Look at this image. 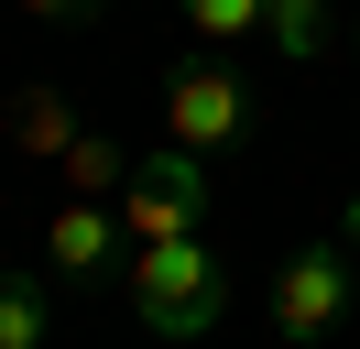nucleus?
Returning <instances> with one entry per match:
<instances>
[{
	"label": "nucleus",
	"instance_id": "7ed1b4c3",
	"mask_svg": "<svg viewBox=\"0 0 360 349\" xmlns=\"http://www.w3.org/2000/svg\"><path fill=\"white\" fill-rule=\"evenodd\" d=\"M349 295H360L349 240H295V251L273 262V327H284V338H338V327H349Z\"/></svg>",
	"mask_w": 360,
	"mask_h": 349
},
{
	"label": "nucleus",
	"instance_id": "423d86ee",
	"mask_svg": "<svg viewBox=\"0 0 360 349\" xmlns=\"http://www.w3.org/2000/svg\"><path fill=\"white\" fill-rule=\"evenodd\" d=\"M0 142H11V153H33V164H66V153L88 142V120H77V99H66V87H44V77H33V87H11V99H0Z\"/></svg>",
	"mask_w": 360,
	"mask_h": 349
},
{
	"label": "nucleus",
	"instance_id": "6e6552de",
	"mask_svg": "<svg viewBox=\"0 0 360 349\" xmlns=\"http://www.w3.org/2000/svg\"><path fill=\"white\" fill-rule=\"evenodd\" d=\"M55 186H66V196H120V186H131V153H120L110 131H88V142L55 164Z\"/></svg>",
	"mask_w": 360,
	"mask_h": 349
},
{
	"label": "nucleus",
	"instance_id": "0eeeda50",
	"mask_svg": "<svg viewBox=\"0 0 360 349\" xmlns=\"http://www.w3.org/2000/svg\"><path fill=\"white\" fill-rule=\"evenodd\" d=\"M55 338V295L33 273H0V349H44Z\"/></svg>",
	"mask_w": 360,
	"mask_h": 349
},
{
	"label": "nucleus",
	"instance_id": "20e7f679",
	"mask_svg": "<svg viewBox=\"0 0 360 349\" xmlns=\"http://www.w3.org/2000/svg\"><path fill=\"white\" fill-rule=\"evenodd\" d=\"M251 131V87L229 77L219 55H197V65H175L164 77V142H186V153H229Z\"/></svg>",
	"mask_w": 360,
	"mask_h": 349
},
{
	"label": "nucleus",
	"instance_id": "f8f14e48",
	"mask_svg": "<svg viewBox=\"0 0 360 349\" xmlns=\"http://www.w3.org/2000/svg\"><path fill=\"white\" fill-rule=\"evenodd\" d=\"M349 55H360V11H349Z\"/></svg>",
	"mask_w": 360,
	"mask_h": 349
},
{
	"label": "nucleus",
	"instance_id": "1a4fd4ad",
	"mask_svg": "<svg viewBox=\"0 0 360 349\" xmlns=\"http://www.w3.org/2000/svg\"><path fill=\"white\" fill-rule=\"evenodd\" d=\"M175 11H186V33L219 55V44H251V33H262V22H273V0H175Z\"/></svg>",
	"mask_w": 360,
	"mask_h": 349
},
{
	"label": "nucleus",
	"instance_id": "9d476101",
	"mask_svg": "<svg viewBox=\"0 0 360 349\" xmlns=\"http://www.w3.org/2000/svg\"><path fill=\"white\" fill-rule=\"evenodd\" d=\"M22 11H33V22H55V33H77V22H98L110 0H22Z\"/></svg>",
	"mask_w": 360,
	"mask_h": 349
},
{
	"label": "nucleus",
	"instance_id": "39448f33",
	"mask_svg": "<svg viewBox=\"0 0 360 349\" xmlns=\"http://www.w3.org/2000/svg\"><path fill=\"white\" fill-rule=\"evenodd\" d=\"M44 273L55 284H120L131 273V229L110 196H55L44 208Z\"/></svg>",
	"mask_w": 360,
	"mask_h": 349
},
{
	"label": "nucleus",
	"instance_id": "9b49d317",
	"mask_svg": "<svg viewBox=\"0 0 360 349\" xmlns=\"http://www.w3.org/2000/svg\"><path fill=\"white\" fill-rule=\"evenodd\" d=\"M338 240H349V262H360V186L338 196Z\"/></svg>",
	"mask_w": 360,
	"mask_h": 349
},
{
	"label": "nucleus",
	"instance_id": "f257e3e1",
	"mask_svg": "<svg viewBox=\"0 0 360 349\" xmlns=\"http://www.w3.org/2000/svg\"><path fill=\"white\" fill-rule=\"evenodd\" d=\"M120 295H131V317L153 327V338H207V327L229 317V295H240V284H229V262H219V240L207 229H186V240H142L131 251V273H120Z\"/></svg>",
	"mask_w": 360,
	"mask_h": 349
},
{
	"label": "nucleus",
	"instance_id": "f03ea898",
	"mask_svg": "<svg viewBox=\"0 0 360 349\" xmlns=\"http://www.w3.org/2000/svg\"><path fill=\"white\" fill-rule=\"evenodd\" d=\"M110 208H120V229H131V251H142V240H186V229H207V153L153 142Z\"/></svg>",
	"mask_w": 360,
	"mask_h": 349
}]
</instances>
